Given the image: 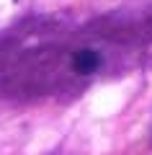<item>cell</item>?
I'll use <instances>...</instances> for the list:
<instances>
[{
  "mask_svg": "<svg viewBox=\"0 0 152 155\" xmlns=\"http://www.w3.org/2000/svg\"><path fill=\"white\" fill-rule=\"evenodd\" d=\"M72 67H75V72H80V75H90V72H95L98 67H101V54L93 52V49H80L72 57Z\"/></svg>",
  "mask_w": 152,
  "mask_h": 155,
  "instance_id": "1",
  "label": "cell"
}]
</instances>
